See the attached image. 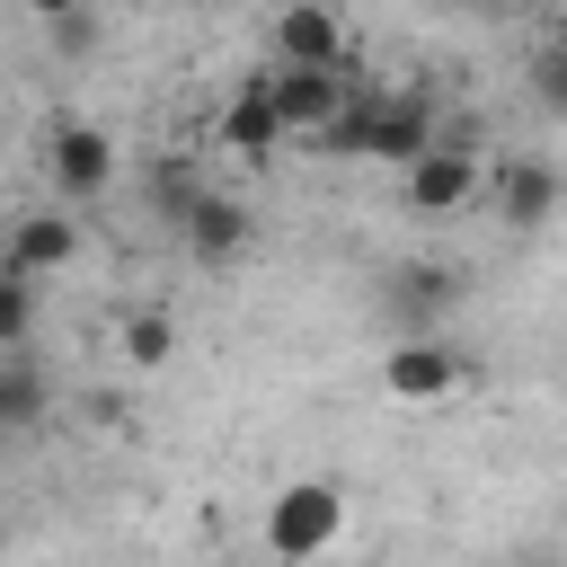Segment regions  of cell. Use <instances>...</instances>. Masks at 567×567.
Listing matches in <instances>:
<instances>
[{
	"label": "cell",
	"instance_id": "obj_16",
	"mask_svg": "<svg viewBox=\"0 0 567 567\" xmlns=\"http://www.w3.org/2000/svg\"><path fill=\"white\" fill-rule=\"evenodd\" d=\"M443 301H452V275H443V266H408V275H399V310H408V319H434Z\"/></svg>",
	"mask_w": 567,
	"mask_h": 567
},
{
	"label": "cell",
	"instance_id": "obj_12",
	"mask_svg": "<svg viewBox=\"0 0 567 567\" xmlns=\"http://www.w3.org/2000/svg\"><path fill=\"white\" fill-rule=\"evenodd\" d=\"M44 408H53V381H44L27 354H0V443H9V434H35Z\"/></svg>",
	"mask_w": 567,
	"mask_h": 567
},
{
	"label": "cell",
	"instance_id": "obj_1",
	"mask_svg": "<svg viewBox=\"0 0 567 567\" xmlns=\"http://www.w3.org/2000/svg\"><path fill=\"white\" fill-rule=\"evenodd\" d=\"M425 142H434V89H425V80H408V89H363V80H354V97H346V115L328 124V142H319V151L408 168Z\"/></svg>",
	"mask_w": 567,
	"mask_h": 567
},
{
	"label": "cell",
	"instance_id": "obj_6",
	"mask_svg": "<svg viewBox=\"0 0 567 567\" xmlns=\"http://www.w3.org/2000/svg\"><path fill=\"white\" fill-rule=\"evenodd\" d=\"M71 266H80V213L35 204V213H18V221H9V239H0V275L44 284V275H71Z\"/></svg>",
	"mask_w": 567,
	"mask_h": 567
},
{
	"label": "cell",
	"instance_id": "obj_8",
	"mask_svg": "<svg viewBox=\"0 0 567 567\" xmlns=\"http://www.w3.org/2000/svg\"><path fill=\"white\" fill-rule=\"evenodd\" d=\"M266 44H275V71H354V27L337 18V9H284L275 27H266Z\"/></svg>",
	"mask_w": 567,
	"mask_h": 567
},
{
	"label": "cell",
	"instance_id": "obj_13",
	"mask_svg": "<svg viewBox=\"0 0 567 567\" xmlns=\"http://www.w3.org/2000/svg\"><path fill=\"white\" fill-rule=\"evenodd\" d=\"M115 354H124L133 372H159V363L177 354V319H168V310H124V328H115Z\"/></svg>",
	"mask_w": 567,
	"mask_h": 567
},
{
	"label": "cell",
	"instance_id": "obj_7",
	"mask_svg": "<svg viewBox=\"0 0 567 567\" xmlns=\"http://www.w3.org/2000/svg\"><path fill=\"white\" fill-rule=\"evenodd\" d=\"M461 381H470V354H461L452 337H399L390 363H381V390H390L399 408H443Z\"/></svg>",
	"mask_w": 567,
	"mask_h": 567
},
{
	"label": "cell",
	"instance_id": "obj_11",
	"mask_svg": "<svg viewBox=\"0 0 567 567\" xmlns=\"http://www.w3.org/2000/svg\"><path fill=\"white\" fill-rule=\"evenodd\" d=\"M213 142L230 151V159H275V106H266V89L257 80H239L230 97H221V124H213Z\"/></svg>",
	"mask_w": 567,
	"mask_h": 567
},
{
	"label": "cell",
	"instance_id": "obj_14",
	"mask_svg": "<svg viewBox=\"0 0 567 567\" xmlns=\"http://www.w3.org/2000/svg\"><path fill=\"white\" fill-rule=\"evenodd\" d=\"M27 337H35V284L0 275V354H27Z\"/></svg>",
	"mask_w": 567,
	"mask_h": 567
},
{
	"label": "cell",
	"instance_id": "obj_9",
	"mask_svg": "<svg viewBox=\"0 0 567 567\" xmlns=\"http://www.w3.org/2000/svg\"><path fill=\"white\" fill-rule=\"evenodd\" d=\"M248 230H257V221H248L239 195H186V204H177V239H186L195 266H230V257L248 248Z\"/></svg>",
	"mask_w": 567,
	"mask_h": 567
},
{
	"label": "cell",
	"instance_id": "obj_2",
	"mask_svg": "<svg viewBox=\"0 0 567 567\" xmlns=\"http://www.w3.org/2000/svg\"><path fill=\"white\" fill-rule=\"evenodd\" d=\"M346 540V487L337 478H292V487H275V505H266V549L284 558V567H310V558H328Z\"/></svg>",
	"mask_w": 567,
	"mask_h": 567
},
{
	"label": "cell",
	"instance_id": "obj_4",
	"mask_svg": "<svg viewBox=\"0 0 567 567\" xmlns=\"http://www.w3.org/2000/svg\"><path fill=\"white\" fill-rule=\"evenodd\" d=\"M257 89H266L284 142H328V124L354 97V71H257Z\"/></svg>",
	"mask_w": 567,
	"mask_h": 567
},
{
	"label": "cell",
	"instance_id": "obj_15",
	"mask_svg": "<svg viewBox=\"0 0 567 567\" xmlns=\"http://www.w3.org/2000/svg\"><path fill=\"white\" fill-rule=\"evenodd\" d=\"M97 35H106L97 9H44V44H53V53H89Z\"/></svg>",
	"mask_w": 567,
	"mask_h": 567
},
{
	"label": "cell",
	"instance_id": "obj_10",
	"mask_svg": "<svg viewBox=\"0 0 567 567\" xmlns=\"http://www.w3.org/2000/svg\"><path fill=\"white\" fill-rule=\"evenodd\" d=\"M558 213V168L540 159V151H514L505 168H496V221L505 230H540Z\"/></svg>",
	"mask_w": 567,
	"mask_h": 567
},
{
	"label": "cell",
	"instance_id": "obj_5",
	"mask_svg": "<svg viewBox=\"0 0 567 567\" xmlns=\"http://www.w3.org/2000/svg\"><path fill=\"white\" fill-rule=\"evenodd\" d=\"M44 168H53L62 213H71V204H97V195L115 186V133L71 115V124H53V133H44Z\"/></svg>",
	"mask_w": 567,
	"mask_h": 567
},
{
	"label": "cell",
	"instance_id": "obj_17",
	"mask_svg": "<svg viewBox=\"0 0 567 567\" xmlns=\"http://www.w3.org/2000/svg\"><path fill=\"white\" fill-rule=\"evenodd\" d=\"M532 89H540L549 106H567V53H540V62H532Z\"/></svg>",
	"mask_w": 567,
	"mask_h": 567
},
{
	"label": "cell",
	"instance_id": "obj_3",
	"mask_svg": "<svg viewBox=\"0 0 567 567\" xmlns=\"http://www.w3.org/2000/svg\"><path fill=\"white\" fill-rule=\"evenodd\" d=\"M399 186H408V213L443 221V213H461V204H478V195H487V168H478L470 133H443V124H434V142L399 168Z\"/></svg>",
	"mask_w": 567,
	"mask_h": 567
}]
</instances>
